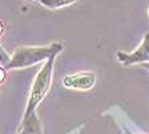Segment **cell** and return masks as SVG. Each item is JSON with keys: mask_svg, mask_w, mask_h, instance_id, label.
I'll return each instance as SVG.
<instances>
[{"mask_svg": "<svg viewBox=\"0 0 149 134\" xmlns=\"http://www.w3.org/2000/svg\"><path fill=\"white\" fill-rule=\"evenodd\" d=\"M95 82H97V77L91 71H80V73L70 74L62 80L66 88L79 89V91H89L95 86Z\"/></svg>", "mask_w": 149, "mask_h": 134, "instance_id": "4", "label": "cell"}, {"mask_svg": "<svg viewBox=\"0 0 149 134\" xmlns=\"http://www.w3.org/2000/svg\"><path fill=\"white\" fill-rule=\"evenodd\" d=\"M139 134H148V133H139Z\"/></svg>", "mask_w": 149, "mask_h": 134, "instance_id": "11", "label": "cell"}, {"mask_svg": "<svg viewBox=\"0 0 149 134\" xmlns=\"http://www.w3.org/2000/svg\"><path fill=\"white\" fill-rule=\"evenodd\" d=\"M117 59L123 65H132L139 63H149V32L144 35L141 43L132 52H117Z\"/></svg>", "mask_w": 149, "mask_h": 134, "instance_id": "3", "label": "cell"}, {"mask_svg": "<svg viewBox=\"0 0 149 134\" xmlns=\"http://www.w3.org/2000/svg\"><path fill=\"white\" fill-rule=\"evenodd\" d=\"M4 80H5V70L3 69L1 65H0V85H1Z\"/></svg>", "mask_w": 149, "mask_h": 134, "instance_id": "8", "label": "cell"}, {"mask_svg": "<svg viewBox=\"0 0 149 134\" xmlns=\"http://www.w3.org/2000/svg\"><path fill=\"white\" fill-rule=\"evenodd\" d=\"M144 68H147V69L149 70V63H144Z\"/></svg>", "mask_w": 149, "mask_h": 134, "instance_id": "10", "label": "cell"}, {"mask_svg": "<svg viewBox=\"0 0 149 134\" xmlns=\"http://www.w3.org/2000/svg\"><path fill=\"white\" fill-rule=\"evenodd\" d=\"M148 15H149V8H148Z\"/></svg>", "mask_w": 149, "mask_h": 134, "instance_id": "12", "label": "cell"}, {"mask_svg": "<svg viewBox=\"0 0 149 134\" xmlns=\"http://www.w3.org/2000/svg\"><path fill=\"white\" fill-rule=\"evenodd\" d=\"M76 1L77 0H39L40 4L48 9H59L63 7H68Z\"/></svg>", "mask_w": 149, "mask_h": 134, "instance_id": "6", "label": "cell"}, {"mask_svg": "<svg viewBox=\"0 0 149 134\" xmlns=\"http://www.w3.org/2000/svg\"><path fill=\"white\" fill-rule=\"evenodd\" d=\"M10 59H12V56L3 49V46L0 45V65H3V68H5L9 64Z\"/></svg>", "mask_w": 149, "mask_h": 134, "instance_id": "7", "label": "cell"}, {"mask_svg": "<svg viewBox=\"0 0 149 134\" xmlns=\"http://www.w3.org/2000/svg\"><path fill=\"white\" fill-rule=\"evenodd\" d=\"M3 32H4V23L0 21V36L3 35Z\"/></svg>", "mask_w": 149, "mask_h": 134, "instance_id": "9", "label": "cell"}, {"mask_svg": "<svg viewBox=\"0 0 149 134\" xmlns=\"http://www.w3.org/2000/svg\"><path fill=\"white\" fill-rule=\"evenodd\" d=\"M54 60H55V56H53L48 61H45L44 67L36 74L33 83H32V87H31L29 100H27V106H26V110H24V115H30L31 113L36 111L37 105L44 100L46 93L50 89Z\"/></svg>", "mask_w": 149, "mask_h": 134, "instance_id": "2", "label": "cell"}, {"mask_svg": "<svg viewBox=\"0 0 149 134\" xmlns=\"http://www.w3.org/2000/svg\"><path fill=\"white\" fill-rule=\"evenodd\" d=\"M17 134H42L41 121L37 116L36 111L31 113L30 115H24L22 125Z\"/></svg>", "mask_w": 149, "mask_h": 134, "instance_id": "5", "label": "cell"}, {"mask_svg": "<svg viewBox=\"0 0 149 134\" xmlns=\"http://www.w3.org/2000/svg\"><path fill=\"white\" fill-rule=\"evenodd\" d=\"M63 50L61 42H54L48 46H21L14 51L12 59L7 65V69H18L27 68L31 65L39 64L41 61H48L50 58L57 56Z\"/></svg>", "mask_w": 149, "mask_h": 134, "instance_id": "1", "label": "cell"}]
</instances>
